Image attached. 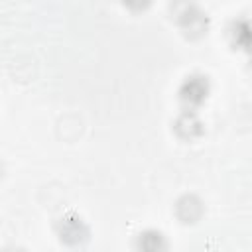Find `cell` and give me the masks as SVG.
I'll list each match as a JSON object with an SVG mask.
<instances>
[{"label": "cell", "mask_w": 252, "mask_h": 252, "mask_svg": "<svg viewBox=\"0 0 252 252\" xmlns=\"http://www.w3.org/2000/svg\"><path fill=\"white\" fill-rule=\"evenodd\" d=\"M138 242H140V252H163L165 250L163 236L159 232H156V230L140 234Z\"/></svg>", "instance_id": "6da1fadb"}]
</instances>
